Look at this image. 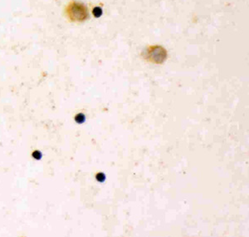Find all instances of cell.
Masks as SVG:
<instances>
[{"label":"cell","mask_w":249,"mask_h":237,"mask_svg":"<svg viewBox=\"0 0 249 237\" xmlns=\"http://www.w3.org/2000/svg\"><path fill=\"white\" fill-rule=\"evenodd\" d=\"M65 14L67 19L74 22H83L89 17L87 7L81 2L76 0L71 1L66 7Z\"/></svg>","instance_id":"1"},{"label":"cell","mask_w":249,"mask_h":237,"mask_svg":"<svg viewBox=\"0 0 249 237\" xmlns=\"http://www.w3.org/2000/svg\"><path fill=\"white\" fill-rule=\"evenodd\" d=\"M92 13H93V15H94L96 18H98V17H100V16L101 15V13H102V9H101L100 7H96V8L93 9Z\"/></svg>","instance_id":"3"},{"label":"cell","mask_w":249,"mask_h":237,"mask_svg":"<svg viewBox=\"0 0 249 237\" xmlns=\"http://www.w3.org/2000/svg\"><path fill=\"white\" fill-rule=\"evenodd\" d=\"M75 120H76V122H78V123H82L85 121V115H83L81 113L77 114L75 117Z\"/></svg>","instance_id":"4"},{"label":"cell","mask_w":249,"mask_h":237,"mask_svg":"<svg viewBox=\"0 0 249 237\" xmlns=\"http://www.w3.org/2000/svg\"><path fill=\"white\" fill-rule=\"evenodd\" d=\"M142 57L148 62L155 64H162L167 59V51L160 45L150 46L142 53Z\"/></svg>","instance_id":"2"},{"label":"cell","mask_w":249,"mask_h":237,"mask_svg":"<svg viewBox=\"0 0 249 237\" xmlns=\"http://www.w3.org/2000/svg\"><path fill=\"white\" fill-rule=\"evenodd\" d=\"M33 157L36 160H40L42 158V152L37 150L34 151L33 152Z\"/></svg>","instance_id":"5"}]
</instances>
